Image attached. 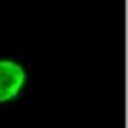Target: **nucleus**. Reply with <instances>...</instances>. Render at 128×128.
<instances>
[{
  "instance_id": "f257e3e1",
  "label": "nucleus",
  "mask_w": 128,
  "mask_h": 128,
  "mask_svg": "<svg viewBox=\"0 0 128 128\" xmlns=\"http://www.w3.org/2000/svg\"><path fill=\"white\" fill-rule=\"evenodd\" d=\"M26 86V71L11 58H0V104L18 100Z\"/></svg>"
}]
</instances>
